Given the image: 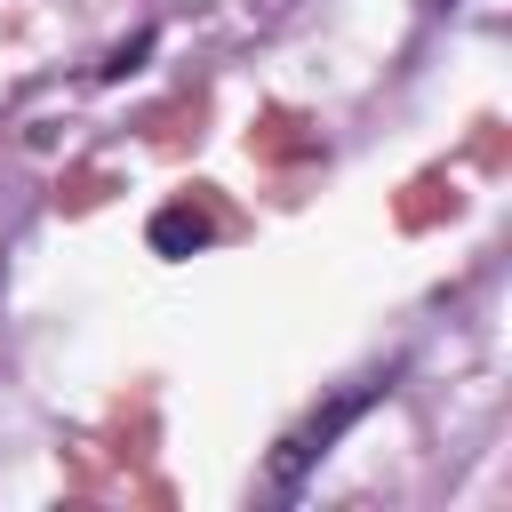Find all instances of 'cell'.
I'll list each match as a JSON object with an SVG mask.
<instances>
[{
	"mask_svg": "<svg viewBox=\"0 0 512 512\" xmlns=\"http://www.w3.org/2000/svg\"><path fill=\"white\" fill-rule=\"evenodd\" d=\"M392 376H400V368L352 376V384H344V392H328V400H320V408H312L296 432H280V448L264 456V496H272V504H288V496L312 480V464H320V456H328V448H336V440H344V432H352V424H360V416H368V408L392 392Z\"/></svg>",
	"mask_w": 512,
	"mask_h": 512,
	"instance_id": "obj_1",
	"label": "cell"
},
{
	"mask_svg": "<svg viewBox=\"0 0 512 512\" xmlns=\"http://www.w3.org/2000/svg\"><path fill=\"white\" fill-rule=\"evenodd\" d=\"M208 208H192V200H168V208H152V224H144V240H152V256H192V248H208Z\"/></svg>",
	"mask_w": 512,
	"mask_h": 512,
	"instance_id": "obj_2",
	"label": "cell"
},
{
	"mask_svg": "<svg viewBox=\"0 0 512 512\" xmlns=\"http://www.w3.org/2000/svg\"><path fill=\"white\" fill-rule=\"evenodd\" d=\"M144 56H152V32H136L128 48H112V56H104V80H120V72H136Z\"/></svg>",
	"mask_w": 512,
	"mask_h": 512,
	"instance_id": "obj_3",
	"label": "cell"
}]
</instances>
